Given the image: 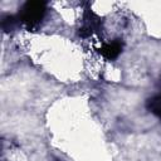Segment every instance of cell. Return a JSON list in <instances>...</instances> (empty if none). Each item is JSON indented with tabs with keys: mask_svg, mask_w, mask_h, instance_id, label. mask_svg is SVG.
<instances>
[{
	"mask_svg": "<svg viewBox=\"0 0 161 161\" xmlns=\"http://www.w3.org/2000/svg\"><path fill=\"white\" fill-rule=\"evenodd\" d=\"M121 50H122V42L121 40H113L111 43L104 44L101 48V54H102L103 58H106L108 60H112V59H114L119 55Z\"/></svg>",
	"mask_w": 161,
	"mask_h": 161,
	"instance_id": "7a4b0ae2",
	"label": "cell"
},
{
	"mask_svg": "<svg viewBox=\"0 0 161 161\" xmlns=\"http://www.w3.org/2000/svg\"><path fill=\"white\" fill-rule=\"evenodd\" d=\"M148 107H150V109H151L153 113H156V114H158V116L161 117V94L153 97L152 99H150Z\"/></svg>",
	"mask_w": 161,
	"mask_h": 161,
	"instance_id": "3957f363",
	"label": "cell"
},
{
	"mask_svg": "<svg viewBox=\"0 0 161 161\" xmlns=\"http://www.w3.org/2000/svg\"><path fill=\"white\" fill-rule=\"evenodd\" d=\"M16 20H19V19H15V18L11 16V15H8V16L3 18V20H1V26H3V29L6 30V31L13 30V29L15 28V25H16Z\"/></svg>",
	"mask_w": 161,
	"mask_h": 161,
	"instance_id": "277c9868",
	"label": "cell"
},
{
	"mask_svg": "<svg viewBox=\"0 0 161 161\" xmlns=\"http://www.w3.org/2000/svg\"><path fill=\"white\" fill-rule=\"evenodd\" d=\"M45 4L39 1H28L23 5L19 13V20L29 29L36 26L44 18Z\"/></svg>",
	"mask_w": 161,
	"mask_h": 161,
	"instance_id": "6da1fadb",
	"label": "cell"
}]
</instances>
